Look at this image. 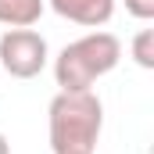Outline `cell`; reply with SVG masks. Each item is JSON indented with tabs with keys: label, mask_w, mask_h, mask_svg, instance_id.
Listing matches in <instances>:
<instances>
[{
	"label": "cell",
	"mask_w": 154,
	"mask_h": 154,
	"mask_svg": "<svg viewBox=\"0 0 154 154\" xmlns=\"http://www.w3.org/2000/svg\"><path fill=\"white\" fill-rule=\"evenodd\" d=\"M104 129V104L93 90H61L47 108L54 154H93Z\"/></svg>",
	"instance_id": "6da1fadb"
},
{
	"label": "cell",
	"mask_w": 154,
	"mask_h": 154,
	"mask_svg": "<svg viewBox=\"0 0 154 154\" xmlns=\"http://www.w3.org/2000/svg\"><path fill=\"white\" fill-rule=\"evenodd\" d=\"M122 61V39L115 32L93 29L86 36L72 39L54 57V79L61 90H90L100 75H108Z\"/></svg>",
	"instance_id": "7a4b0ae2"
},
{
	"label": "cell",
	"mask_w": 154,
	"mask_h": 154,
	"mask_svg": "<svg viewBox=\"0 0 154 154\" xmlns=\"http://www.w3.org/2000/svg\"><path fill=\"white\" fill-rule=\"evenodd\" d=\"M47 39L36 29H7L0 36V72L11 79H36L47 68Z\"/></svg>",
	"instance_id": "3957f363"
},
{
	"label": "cell",
	"mask_w": 154,
	"mask_h": 154,
	"mask_svg": "<svg viewBox=\"0 0 154 154\" xmlns=\"http://www.w3.org/2000/svg\"><path fill=\"white\" fill-rule=\"evenodd\" d=\"M54 7V14L86 25V29H100L115 18V0H47Z\"/></svg>",
	"instance_id": "277c9868"
},
{
	"label": "cell",
	"mask_w": 154,
	"mask_h": 154,
	"mask_svg": "<svg viewBox=\"0 0 154 154\" xmlns=\"http://www.w3.org/2000/svg\"><path fill=\"white\" fill-rule=\"evenodd\" d=\"M47 0H0V25L7 29H32L43 14Z\"/></svg>",
	"instance_id": "5b68a950"
},
{
	"label": "cell",
	"mask_w": 154,
	"mask_h": 154,
	"mask_svg": "<svg viewBox=\"0 0 154 154\" xmlns=\"http://www.w3.org/2000/svg\"><path fill=\"white\" fill-rule=\"evenodd\" d=\"M133 57L140 68H154V32L151 29H140L133 39Z\"/></svg>",
	"instance_id": "8992f818"
},
{
	"label": "cell",
	"mask_w": 154,
	"mask_h": 154,
	"mask_svg": "<svg viewBox=\"0 0 154 154\" xmlns=\"http://www.w3.org/2000/svg\"><path fill=\"white\" fill-rule=\"evenodd\" d=\"M125 11L140 22H151L154 18V0H125Z\"/></svg>",
	"instance_id": "52a82bcc"
},
{
	"label": "cell",
	"mask_w": 154,
	"mask_h": 154,
	"mask_svg": "<svg viewBox=\"0 0 154 154\" xmlns=\"http://www.w3.org/2000/svg\"><path fill=\"white\" fill-rule=\"evenodd\" d=\"M0 154H11V143H7V136L0 133Z\"/></svg>",
	"instance_id": "ba28073f"
},
{
	"label": "cell",
	"mask_w": 154,
	"mask_h": 154,
	"mask_svg": "<svg viewBox=\"0 0 154 154\" xmlns=\"http://www.w3.org/2000/svg\"><path fill=\"white\" fill-rule=\"evenodd\" d=\"M0 75H4V72H0Z\"/></svg>",
	"instance_id": "9c48e42d"
}]
</instances>
